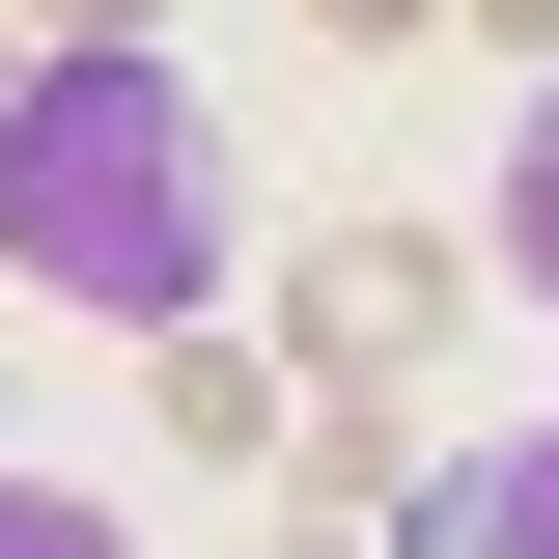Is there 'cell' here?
<instances>
[{"instance_id":"1","label":"cell","mask_w":559,"mask_h":559,"mask_svg":"<svg viewBox=\"0 0 559 559\" xmlns=\"http://www.w3.org/2000/svg\"><path fill=\"white\" fill-rule=\"evenodd\" d=\"M0 280L84 336H224V112L168 57H57L0 112Z\"/></svg>"},{"instance_id":"5","label":"cell","mask_w":559,"mask_h":559,"mask_svg":"<svg viewBox=\"0 0 559 559\" xmlns=\"http://www.w3.org/2000/svg\"><path fill=\"white\" fill-rule=\"evenodd\" d=\"M0 559H140V532H112L84 476H0Z\"/></svg>"},{"instance_id":"2","label":"cell","mask_w":559,"mask_h":559,"mask_svg":"<svg viewBox=\"0 0 559 559\" xmlns=\"http://www.w3.org/2000/svg\"><path fill=\"white\" fill-rule=\"evenodd\" d=\"M448 336H476V252H448V224H308V252H280V392L392 419Z\"/></svg>"},{"instance_id":"4","label":"cell","mask_w":559,"mask_h":559,"mask_svg":"<svg viewBox=\"0 0 559 559\" xmlns=\"http://www.w3.org/2000/svg\"><path fill=\"white\" fill-rule=\"evenodd\" d=\"M476 532H503V559H559V392H532V448H476Z\"/></svg>"},{"instance_id":"6","label":"cell","mask_w":559,"mask_h":559,"mask_svg":"<svg viewBox=\"0 0 559 559\" xmlns=\"http://www.w3.org/2000/svg\"><path fill=\"white\" fill-rule=\"evenodd\" d=\"M503 280H532V308H559V112L503 140Z\"/></svg>"},{"instance_id":"3","label":"cell","mask_w":559,"mask_h":559,"mask_svg":"<svg viewBox=\"0 0 559 559\" xmlns=\"http://www.w3.org/2000/svg\"><path fill=\"white\" fill-rule=\"evenodd\" d=\"M140 419H168L197 476H280V448H308V392H280V336H168V364H140Z\"/></svg>"}]
</instances>
